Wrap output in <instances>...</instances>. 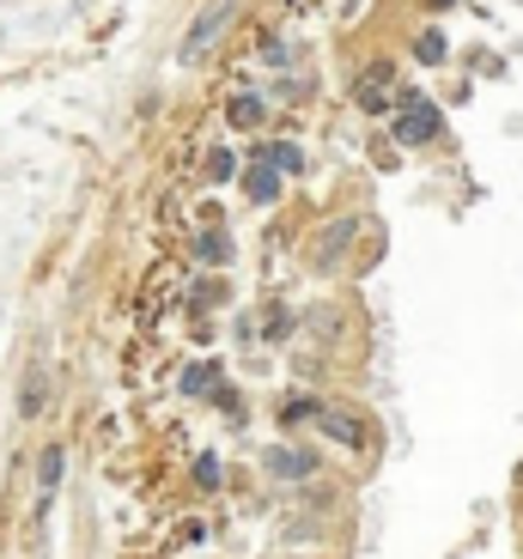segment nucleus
<instances>
[{
	"instance_id": "f257e3e1",
	"label": "nucleus",
	"mask_w": 523,
	"mask_h": 559,
	"mask_svg": "<svg viewBox=\"0 0 523 559\" xmlns=\"http://www.w3.org/2000/svg\"><path fill=\"white\" fill-rule=\"evenodd\" d=\"M439 128H444V116L432 110L420 92H408V98H402V116H396V140H402V146H426Z\"/></svg>"
},
{
	"instance_id": "f03ea898",
	"label": "nucleus",
	"mask_w": 523,
	"mask_h": 559,
	"mask_svg": "<svg viewBox=\"0 0 523 559\" xmlns=\"http://www.w3.org/2000/svg\"><path fill=\"white\" fill-rule=\"evenodd\" d=\"M231 13H238V7H231V0H213L207 13L195 19V31H189V43H183V61H207V56H213V43L226 37Z\"/></svg>"
},
{
	"instance_id": "7ed1b4c3",
	"label": "nucleus",
	"mask_w": 523,
	"mask_h": 559,
	"mask_svg": "<svg viewBox=\"0 0 523 559\" xmlns=\"http://www.w3.org/2000/svg\"><path fill=\"white\" fill-rule=\"evenodd\" d=\"M311 468H317L311 450H269V475L274 480H305Z\"/></svg>"
},
{
	"instance_id": "20e7f679",
	"label": "nucleus",
	"mask_w": 523,
	"mask_h": 559,
	"mask_svg": "<svg viewBox=\"0 0 523 559\" xmlns=\"http://www.w3.org/2000/svg\"><path fill=\"white\" fill-rule=\"evenodd\" d=\"M61 462H68V456H61V444L43 450V462H37V492H43V499H49V492L61 487Z\"/></svg>"
},
{
	"instance_id": "39448f33",
	"label": "nucleus",
	"mask_w": 523,
	"mask_h": 559,
	"mask_svg": "<svg viewBox=\"0 0 523 559\" xmlns=\"http://www.w3.org/2000/svg\"><path fill=\"white\" fill-rule=\"evenodd\" d=\"M250 195H255V201H274V195H281V177H274V165H262V158H255V170H250Z\"/></svg>"
},
{
	"instance_id": "423d86ee",
	"label": "nucleus",
	"mask_w": 523,
	"mask_h": 559,
	"mask_svg": "<svg viewBox=\"0 0 523 559\" xmlns=\"http://www.w3.org/2000/svg\"><path fill=\"white\" fill-rule=\"evenodd\" d=\"M383 92H390V68H371V73H366V85H359V104H366V110H378Z\"/></svg>"
},
{
	"instance_id": "0eeeda50",
	"label": "nucleus",
	"mask_w": 523,
	"mask_h": 559,
	"mask_svg": "<svg viewBox=\"0 0 523 559\" xmlns=\"http://www.w3.org/2000/svg\"><path fill=\"white\" fill-rule=\"evenodd\" d=\"M262 165H274V170H286V177H298V170H305V158L293 153V146H269V153H262Z\"/></svg>"
},
{
	"instance_id": "6e6552de",
	"label": "nucleus",
	"mask_w": 523,
	"mask_h": 559,
	"mask_svg": "<svg viewBox=\"0 0 523 559\" xmlns=\"http://www.w3.org/2000/svg\"><path fill=\"white\" fill-rule=\"evenodd\" d=\"M323 426H329V438H341V444H359V426L347 414H335V407L323 414Z\"/></svg>"
},
{
	"instance_id": "1a4fd4ad",
	"label": "nucleus",
	"mask_w": 523,
	"mask_h": 559,
	"mask_svg": "<svg viewBox=\"0 0 523 559\" xmlns=\"http://www.w3.org/2000/svg\"><path fill=\"white\" fill-rule=\"evenodd\" d=\"M231 122L255 128V122H262V104H255V98H231Z\"/></svg>"
},
{
	"instance_id": "9d476101",
	"label": "nucleus",
	"mask_w": 523,
	"mask_h": 559,
	"mask_svg": "<svg viewBox=\"0 0 523 559\" xmlns=\"http://www.w3.org/2000/svg\"><path fill=\"white\" fill-rule=\"evenodd\" d=\"M311 414H323V407H317L311 395H298V402H286V407H281V419H286V426H298V419H311Z\"/></svg>"
},
{
	"instance_id": "9b49d317",
	"label": "nucleus",
	"mask_w": 523,
	"mask_h": 559,
	"mask_svg": "<svg viewBox=\"0 0 523 559\" xmlns=\"http://www.w3.org/2000/svg\"><path fill=\"white\" fill-rule=\"evenodd\" d=\"M414 49H420V61H444V37H439V31H426Z\"/></svg>"
}]
</instances>
